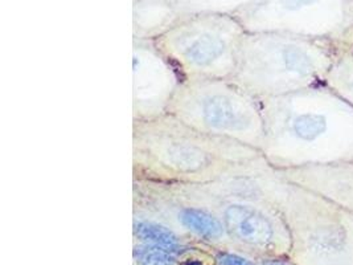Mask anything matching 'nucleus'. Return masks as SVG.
I'll return each mask as SVG.
<instances>
[{"mask_svg": "<svg viewBox=\"0 0 353 265\" xmlns=\"http://www.w3.org/2000/svg\"><path fill=\"white\" fill-rule=\"evenodd\" d=\"M270 167L262 150L197 130L163 115L132 121V179L167 186H203Z\"/></svg>", "mask_w": 353, "mask_h": 265, "instance_id": "obj_1", "label": "nucleus"}, {"mask_svg": "<svg viewBox=\"0 0 353 265\" xmlns=\"http://www.w3.org/2000/svg\"><path fill=\"white\" fill-rule=\"evenodd\" d=\"M259 101L262 153L273 168L353 162V106L325 84Z\"/></svg>", "mask_w": 353, "mask_h": 265, "instance_id": "obj_2", "label": "nucleus"}, {"mask_svg": "<svg viewBox=\"0 0 353 265\" xmlns=\"http://www.w3.org/2000/svg\"><path fill=\"white\" fill-rule=\"evenodd\" d=\"M337 48L294 33L246 31L232 80L259 99L324 85Z\"/></svg>", "mask_w": 353, "mask_h": 265, "instance_id": "obj_3", "label": "nucleus"}, {"mask_svg": "<svg viewBox=\"0 0 353 265\" xmlns=\"http://www.w3.org/2000/svg\"><path fill=\"white\" fill-rule=\"evenodd\" d=\"M167 113L197 130L262 150L265 121L261 101L232 79L183 80Z\"/></svg>", "mask_w": 353, "mask_h": 265, "instance_id": "obj_4", "label": "nucleus"}, {"mask_svg": "<svg viewBox=\"0 0 353 265\" xmlns=\"http://www.w3.org/2000/svg\"><path fill=\"white\" fill-rule=\"evenodd\" d=\"M245 33L232 17L200 15L177 21L151 40L183 80L232 79Z\"/></svg>", "mask_w": 353, "mask_h": 265, "instance_id": "obj_5", "label": "nucleus"}, {"mask_svg": "<svg viewBox=\"0 0 353 265\" xmlns=\"http://www.w3.org/2000/svg\"><path fill=\"white\" fill-rule=\"evenodd\" d=\"M181 76L152 40H135L132 50V121L167 115Z\"/></svg>", "mask_w": 353, "mask_h": 265, "instance_id": "obj_6", "label": "nucleus"}, {"mask_svg": "<svg viewBox=\"0 0 353 265\" xmlns=\"http://www.w3.org/2000/svg\"><path fill=\"white\" fill-rule=\"evenodd\" d=\"M274 170L283 181L296 184L353 213V162L351 161Z\"/></svg>", "mask_w": 353, "mask_h": 265, "instance_id": "obj_7", "label": "nucleus"}, {"mask_svg": "<svg viewBox=\"0 0 353 265\" xmlns=\"http://www.w3.org/2000/svg\"><path fill=\"white\" fill-rule=\"evenodd\" d=\"M134 237L138 243H145L150 246L168 249L174 253H181L185 246L181 237L171 227L163 222L155 220L150 216L134 214V226H132Z\"/></svg>", "mask_w": 353, "mask_h": 265, "instance_id": "obj_8", "label": "nucleus"}, {"mask_svg": "<svg viewBox=\"0 0 353 265\" xmlns=\"http://www.w3.org/2000/svg\"><path fill=\"white\" fill-rule=\"evenodd\" d=\"M325 85L353 106V46H339Z\"/></svg>", "mask_w": 353, "mask_h": 265, "instance_id": "obj_9", "label": "nucleus"}, {"mask_svg": "<svg viewBox=\"0 0 353 265\" xmlns=\"http://www.w3.org/2000/svg\"><path fill=\"white\" fill-rule=\"evenodd\" d=\"M132 255L137 265H176L177 262L176 253L145 243L135 244Z\"/></svg>", "mask_w": 353, "mask_h": 265, "instance_id": "obj_10", "label": "nucleus"}, {"mask_svg": "<svg viewBox=\"0 0 353 265\" xmlns=\"http://www.w3.org/2000/svg\"><path fill=\"white\" fill-rule=\"evenodd\" d=\"M216 263L217 265H256L245 256L232 252H220L216 256Z\"/></svg>", "mask_w": 353, "mask_h": 265, "instance_id": "obj_11", "label": "nucleus"}, {"mask_svg": "<svg viewBox=\"0 0 353 265\" xmlns=\"http://www.w3.org/2000/svg\"><path fill=\"white\" fill-rule=\"evenodd\" d=\"M258 265H292L289 260L281 259V257H273V259H266L263 262H261Z\"/></svg>", "mask_w": 353, "mask_h": 265, "instance_id": "obj_12", "label": "nucleus"}, {"mask_svg": "<svg viewBox=\"0 0 353 265\" xmlns=\"http://www.w3.org/2000/svg\"><path fill=\"white\" fill-rule=\"evenodd\" d=\"M183 265H204L200 262H196V260H187L185 263H183Z\"/></svg>", "mask_w": 353, "mask_h": 265, "instance_id": "obj_13", "label": "nucleus"}]
</instances>
